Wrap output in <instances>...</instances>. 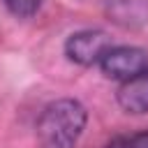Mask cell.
Instances as JSON below:
<instances>
[{"instance_id": "cell-2", "label": "cell", "mask_w": 148, "mask_h": 148, "mask_svg": "<svg viewBox=\"0 0 148 148\" xmlns=\"http://www.w3.org/2000/svg\"><path fill=\"white\" fill-rule=\"evenodd\" d=\"M99 69L104 72V76L116 79V81L134 79L148 72V51L139 46H111L102 56Z\"/></svg>"}, {"instance_id": "cell-4", "label": "cell", "mask_w": 148, "mask_h": 148, "mask_svg": "<svg viewBox=\"0 0 148 148\" xmlns=\"http://www.w3.org/2000/svg\"><path fill=\"white\" fill-rule=\"evenodd\" d=\"M109 21L123 28H139L148 23V0H104Z\"/></svg>"}, {"instance_id": "cell-6", "label": "cell", "mask_w": 148, "mask_h": 148, "mask_svg": "<svg viewBox=\"0 0 148 148\" xmlns=\"http://www.w3.org/2000/svg\"><path fill=\"white\" fill-rule=\"evenodd\" d=\"M104 148H148V130H141V132H134V134L113 136Z\"/></svg>"}, {"instance_id": "cell-3", "label": "cell", "mask_w": 148, "mask_h": 148, "mask_svg": "<svg viewBox=\"0 0 148 148\" xmlns=\"http://www.w3.org/2000/svg\"><path fill=\"white\" fill-rule=\"evenodd\" d=\"M109 49H111V37L104 30H92V28L72 32L65 42V56L81 67L99 65L102 56Z\"/></svg>"}, {"instance_id": "cell-5", "label": "cell", "mask_w": 148, "mask_h": 148, "mask_svg": "<svg viewBox=\"0 0 148 148\" xmlns=\"http://www.w3.org/2000/svg\"><path fill=\"white\" fill-rule=\"evenodd\" d=\"M116 99L120 109L127 113H134V116L148 113V72L123 81L120 88L116 90Z\"/></svg>"}, {"instance_id": "cell-1", "label": "cell", "mask_w": 148, "mask_h": 148, "mask_svg": "<svg viewBox=\"0 0 148 148\" xmlns=\"http://www.w3.org/2000/svg\"><path fill=\"white\" fill-rule=\"evenodd\" d=\"M88 123V111L79 99L62 97L44 106L37 118L39 148H74Z\"/></svg>"}, {"instance_id": "cell-7", "label": "cell", "mask_w": 148, "mask_h": 148, "mask_svg": "<svg viewBox=\"0 0 148 148\" xmlns=\"http://www.w3.org/2000/svg\"><path fill=\"white\" fill-rule=\"evenodd\" d=\"M5 5H7V9H9L14 16L28 18V16H35V14L42 9L44 0H5Z\"/></svg>"}]
</instances>
